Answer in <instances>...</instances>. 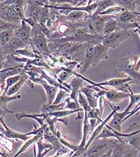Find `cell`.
Here are the masks:
<instances>
[{
    "mask_svg": "<svg viewBox=\"0 0 140 157\" xmlns=\"http://www.w3.org/2000/svg\"><path fill=\"white\" fill-rule=\"evenodd\" d=\"M66 105V102L64 101L59 105H49L47 103H43L41 108L40 112L41 113L43 114H49L63 110L65 109V106Z\"/></svg>",
    "mask_w": 140,
    "mask_h": 157,
    "instance_id": "obj_24",
    "label": "cell"
},
{
    "mask_svg": "<svg viewBox=\"0 0 140 157\" xmlns=\"http://www.w3.org/2000/svg\"><path fill=\"white\" fill-rule=\"evenodd\" d=\"M4 130H5V129H4V127H3V125H2L1 123H0V131H1V132L3 133Z\"/></svg>",
    "mask_w": 140,
    "mask_h": 157,
    "instance_id": "obj_49",
    "label": "cell"
},
{
    "mask_svg": "<svg viewBox=\"0 0 140 157\" xmlns=\"http://www.w3.org/2000/svg\"><path fill=\"white\" fill-rule=\"evenodd\" d=\"M102 88L105 91V95L110 103H119L123 100L129 97V94L120 91L116 89H108L104 86H95Z\"/></svg>",
    "mask_w": 140,
    "mask_h": 157,
    "instance_id": "obj_9",
    "label": "cell"
},
{
    "mask_svg": "<svg viewBox=\"0 0 140 157\" xmlns=\"http://www.w3.org/2000/svg\"><path fill=\"white\" fill-rule=\"evenodd\" d=\"M78 102L80 105V107H81V108L83 109L85 112H88L89 110H91L92 107L90 106L86 96L81 92H80L78 94Z\"/></svg>",
    "mask_w": 140,
    "mask_h": 157,
    "instance_id": "obj_35",
    "label": "cell"
},
{
    "mask_svg": "<svg viewBox=\"0 0 140 157\" xmlns=\"http://www.w3.org/2000/svg\"><path fill=\"white\" fill-rule=\"evenodd\" d=\"M138 157H140V147L138 149Z\"/></svg>",
    "mask_w": 140,
    "mask_h": 157,
    "instance_id": "obj_50",
    "label": "cell"
},
{
    "mask_svg": "<svg viewBox=\"0 0 140 157\" xmlns=\"http://www.w3.org/2000/svg\"><path fill=\"white\" fill-rule=\"evenodd\" d=\"M31 27L24 21H22L19 26L14 29V36L23 40L28 44H29L31 43Z\"/></svg>",
    "mask_w": 140,
    "mask_h": 157,
    "instance_id": "obj_10",
    "label": "cell"
},
{
    "mask_svg": "<svg viewBox=\"0 0 140 157\" xmlns=\"http://www.w3.org/2000/svg\"><path fill=\"white\" fill-rule=\"evenodd\" d=\"M84 80L83 78L75 76L70 82L69 85L71 88V93L70 95V98L74 101H78V94L81 88L83 86V83Z\"/></svg>",
    "mask_w": 140,
    "mask_h": 157,
    "instance_id": "obj_20",
    "label": "cell"
},
{
    "mask_svg": "<svg viewBox=\"0 0 140 157\" xmlns=\"http://www.w3.org/2000/svg\"><path fill=\"white\" fill-rule=\"evenodd\" d=\"M114 138H108L101 139V142L99 144H94L90 148H88L85 152L89 157H101L106 154L110 149H112L116 142L117 139Z\"/></svg>",
    "mask_w": 140,
    "mask_h": 157,
    "instance_id": "obj_4",
    "label": "cell"
},
{
    "mask_svg": "<svg viewBox=\"0 0 140 157\" xmlns=\"http://www.w3.org/2000/svg\"><path fill=\"white\" fill-rule=\"evenodd\" d=\"M133 82L132 80L130 78H114L104 81L103 82L101 83H95L93 82H92V86H110L112 87H114L115 89L117 88L119 86H120V85L128 83V82Z\"/></svg>",
    "mask_w": 140,
    "mask_h": 157,
    "instance_id": "obj_19",
    "label": "cell"
},
{
    "mask_svg": "<svg viewBox=\"0 0 140 157\" xmlns=\"http://www.w3.org/2000/svg\"><path fill=\"white\" fill-rule=\"evenodd\" d=\"M3 2H4V1H0V15L1 14V13H2V12L4 11V10H5L7 7H9V6H6L5 4H4Z\"/></svg>",
    "mask_w": 140,
    "mask_h": 157,
    "instance_id": "obj_46",
    "label": "cell"
},
{
    "mask_svg": "<svg viewBox=\"0 0 140 157\" xmlns=\"http://www.w3.org/2000/svg\"><path fill=\"white\" fill-rule=\"evenodd\" d=\"M16 28H11L0 33V47L5 46L14 36V29Z\"/></svg>",
    "mask_w": 140,
    "mask_h": 157,
    "instance_id": "obj_29",
    "label": "cell"
},
{
    "mask_svg": "<svg viewBox=\"0 0 140 157\" xmlns=\"http://www.w3.org/2000/svg\"><path fill=\"white\" fill-rule=\"evenodd\" d=\"M129 96L130 97V103L129 105H127V109H125V110H124L125 112H126L127 113L130 112V110L131 109L132 107L136 104L140 102V94H134V92L132 91L131 88H129Z\"/></svg>",
    "mask_w": 140,
    "mask_h": 157,
    "instance_id": "obj_34",
    "label": "cell"
},
{
    "mask_svg": "<svg viewBox=\"0 0 140 157\" xmlns=\"http://www.w3.org/2000/svg\"><path fill=\"white\" fill-rule=\"evenodd\" d=\"M125 11V10L118 6H114L109 7L106 10L101 13L100 15L101 16H114L117 14L122 13Z\"/></svg>",
    "mask_w": 140,
    "mask_h": 157,
    "instance_id": "obj_36",
    "label": "cell"
},
{
    "mask_svg": "<svg viewBox=\"0 0 140 157\" xmlns=\"http://www.w3.org/2000/svg\"><path fill=\"white\" fill-rule=\"evenodd\" d=\"M117 29V21L115 19V16H112L109 19H108L104 26L102 31V36H106L110 34Z\"/></svg>",
    "mask_w": 140,
    "mask_h": 157,
    "instance_id": "obj_27",
    "label": "cell"
},
{
    "mask_svg": "<svg viewBox=\"0 0 140 157\" xmlns=\"http://www.w3.org/2000/svg\"><path fill=\"white\" fill-rule=\"evenodd\" d=\"M21 78V75H16V76L6 78V85L4 92L6 93L10 88L13 86L14 85H15L20 80Z\"/></svg>",
    "mask_w": 140,
    "mask_h": 157,
    "instance_id": "obj_38",
    "label": "cell"
},
{
    "mask_svg": "<svg viewBox=\"0 0 140 157\" xmlns=\"http://www.w3.org/2000/svg\"><path fill=\"white\" fill-rule=\"evenodd\" d=\"M24 2H25L23 1H13L12 4L10 6L17 14V16L21 21L24 20L25 18L24 11Z\"/></svg>",
    "mask_w": 140,
    "mask_h": 157,
    "instance_id": "obj_32",
    "label": "cell"
},
{
    "mask_svg": "<svg viewBox=\"0 0 140 157\" xmlns=\"http://www.w3.org/2000/svg\"><path fill=\"white\" fill-rule=\"evenodd\" d=\"M47 127H48V124H44L40 128H37V129H36L34 131H31L30 132H28L26 134H27L28 136H29L31 134H34L35 136L38 137L40 139H42V138H43V136H44V131H45L46 128Z\"/></svg>",
    "mask_w": 140,
    "mask_h": 157,
    "instance_id": "obj_41",
    "label": "cell"
},
{
    "mask_svg": "<svg viewBox=\"0 0 140 157\" xmlns=\"http://www.w3.org/2000/svg\"><path fill=\"white\" fill-rule=\"evenodd\" d=\"M89 14L85 12L79 10H73L66 16H62V19L64 21L70 22L71 23H77L83 21Z\"/></svg>",
    "mask_w": 140,
    "mask_h": 157,
    "instance_id": "obj_23",
    "label": "cell"
},
{
    "mask_svg": "<svg viewBox=\"0 0 140 157\" xmlns=\"http://www.w3.org/2000/svg\"><path fill=\"white\" fill-rule=\"evenodd\" d=\"M0 122L5 129V130L3 132V134L6 138L14 139H21L24 142L27 141L28 140H29V139H30V137L27 135L26 133V134L20 133V132L14 131L11 128H10L9 127H8L7 125H6V124L5 123L4 121L3 120V117H0Z\"/></svg>",
    "mask_w": 140,
    "mask_h": 157,
    "instance_id": "obj_15",
    "label": "cell"
},
{
    "mask_svg": "<svg viewBox=\"0 0 140 157\" xmlns=\"http://www.w3.org/2000/svg\"><path fill=\"white\" fill-rule=\"evenodd\" d=\"M43 139L53 146L55 151H62L65 154L67 152L64 145L61 143L59 139L51 132L49 127L44 131Z\"/></svg>",
    "mask_w": 140,
    "mask_h": 157,
    "instance_id": "obj_11",
    "label": "cell"
},
{
    "mask_svg": "<svg viewBox=\"0 0 140 157\" xmlns=\"http://www.w3.org/2000/svg\"><path fill=\"white\" fill-rule=\"evenodd\" d=\"M26 2H28V4L24 11V15L25 18H28V17L34 18L37 21H38L39 23L40 17L43 13V9L44 7L38 6L34 4L32 2V1H26Z\"/></svg>",
    "mask_w": 140,
    "mask_h": 157,
    "instance_id": "obj_12",
    "label": "cell"
},
{
    "mask_svg": "<svg viewBox=\"0 0 140 157\" xmlns=\"http://www.w3.org/2000/svg\"><path fill=\"white\" fill-rule=\"evenodd\" d=\"M41 85L45 90V91H46V95H47V103L49 105L53 104L59 88L56 86H51L49 83H47V82L42 83Z\"/></svg>",
    "mask_w": 140,
    "mask_h": 157,
    "instance_id": "obj_25",
    "label": "cell"
},
{
    "mask_svg": "<svg viewBox=\"0 0 140 157\" xmlns=\"http://www.w3.org/2000/svg\"><path fill=\"white\" fill-rule=\"evenodd\" d=\"M137 63V58L131 55L122 58L117 64V70L127 75L135 83L140 82V73L135 68Z\"/></svg>",
    "mask_w": 140,
    "mask_h": 157,
    "instance_id": "obj_2",
    "label": "cell"
},
{
    "mask_svg": "<svg viewBox=\"0 0 140 157\" xmlns=\"http://www.w3.org/2000/svg\"><path fill=\"white\" fill-rule=\"evenodd\" d=\"M135 70L137 71H138V70L140 69V59L137 61V64H136V65L135 66Z\"/></svg>",
    "mask_w": 140,
    "mask_h": 157,
    "instance_id": "obj_47",
    "label": "cell"
},
{
    "mask_svg": "<svg viewBox=\"0 0 140 157\" xmlns=\"http://www.w3.org/2000/svg\"><path fill=\"white\" fill-rule=\"evenodd\" d=\"M19 26V25H15V24H10L8 22H6L0 19V33L6 29H9V28H17Z\"/></svg>",
    "mask_w": 140,
    "mask_h": 157,
    "instance_id": "obj_42",
    "label": "cell"
},
{
    "mask_svg": "<svg viewBox=\"0 0 140 157\" xmlns=\"http://www.w3.org/2000/svg\"><path fill=\"white\" fill-rule=\"evenodd\" d=\"M21 75V78H20V80L15 85H14L13 86L10 88L6 92V94L7 95L11 96L14 94L17 93L21 90L23 85L25 82L28 81V76L24 71H23Z\"/></svg>",
    "mask_w": 140,
    "mask_h": 157,
    "instance_id": "obj_26",
    "label": "cell"
},
{
    "mask_svg": "<svg viewBox=\"0 0 140 157\" xmlns=\"http://www.w3.org/2000/svg\"><path fill=\"white\" fill-rule=\"evenodd\" d=\"M129 146L125 142L117 140L112 147V157H123L127 152Z\"/></svg>",
    "mask_w": 140,
    "mask_h": 157,
    "instance_id": "obj_22",
    "label": "cell"
},
{
    "mask_svg": "<svg viewBox=\"0 0 140 157\" xmlns=\"http://www.w3.org/2000/svg\"><path fill=\"white\" fill-rule=\"evenodd\" d=\"M116 6H120L123 8L125 10L132 12H137L136 8L137 6L138 5V1H133V0H119V1H115Z\"/></svg>",
    "mask_w": 140,
    "mask_h": 157,
    "instance_id": "obj_28",
    "label": "cell"
},
{
    "mask_svg": "<svg viewBox=\"0 0 140 157\" xmlns=\"http://www.w3.org/2000/svg\"><path fill=\"white\" fill-rule=\"evenodd\" d=\"M131 112L128 113L125 111L122 112H117L113 115L112 120L107 125L115 131L122 132V124L123 122V120Z\"/></svg>",
    "mask_w": 140,
    "mask_h": 157,
    "instance_id": "obj_18",
    "label": "cell"
},
{
    "mask_svg": "<svg viewBox=\"0 0 140 157\" xmlns=\"http://www.w3.org/2000/svg\"><path fill=\"white\" fill-rule=\"evenodd\" d=\"M108 157H112V154H110V155L108 156Z\"/></svg>",
    "mask_w": 140,
    "mask_h": 157,
    "instance_id": "obj_51",
    "label": "cell"
},
{
    "mask_svg": "<svg viewBox=\"0 0 140 157\" xmlns=\"http://www.w3.org/2000/svg\"><path fill=\"white\" fill-rule=\"evenodd\" d=\"M108 103L109 105H110V107H111V108L113 110H112V112L110 113V115L107 117V118H106L104 121H102V123H101V124H100V125L95 129V130L92 132V136H91L90 138L89 139V141L88 142V143H86V146H85V148H84V149H83V153L89 148L90 145L93 142V140L96 138V137L101 132V131H102L104 127L105 126V125L107 124V122H108L109 120L113 117V115L115 114V113L117 112H118L119 110L120 109V107H119V106H115V107H114V106H113V105H112L111 103H110V102H108Z\"/></svg>",
    "mask_w": 140,
    "mask_h": 157,
    "instance_id": "obj_7",
    "label": "cell"
},
{
    "mask_svg": "<svg viewBox=\"0 0 140 157\" xmlns=\"http://www.w3.org/2000/svg\"><path fill=\"white\" fill-rule=\"evenodd\" d=\"M23 65L7 67L0 71V83H4L6 78L16 75H21L23 71Z\"/></svg>",
    "mask_w": 140,
    "mask_h": 157,
    "instance_id": "obj_16",
    "label": "cell"
},
{
    "mask_svg": "<svg viewBox=\"0 0 140 157\" xmlns=\"http://www.w3.org/2000/svg\"><path fill=\"white\" fill-rule=\"evenodd\" d=\"M65 101L66 102V105L64 107L65 109H70L71 110H78L81 109L80 105H79L78 101H71V99L70 97H68Z\"/></svg>",
    "mask_w": 140,
    "mask_h": 157,
    "instance_id": "obj_39",
    "label": "cell"
},
{
    "mask_svg": "<svg viewBox=\"0 0 140 157\" xmlns=\"http://www.w3.org/2000/svg\"><path fill=\"white\" fill-rule=\"evenodd\" d=\"M100 113L101 117L103 115V112L105 107V98L104 96H101L100 97Z\"/></svg>",
    "mask_w": 140,
    "mask_h": 157,
    "instance_id": "obj_44",
    "label": "cell"
},
{
    "mask_svg": "<svg viewBox=\"0 0 140 157\" xmlns=\"http://www.w3.org/2000/svg\"><path fill=\"white\" fill-rule=\"evenodd\" d=\"M30 44L36 52L45 55L51 54V51L49 47L47 37L41 31L31 33Z\"/></svg>",
    "mask_w": 140,
    "mask_h": 157,
    "instance_id": "obj_5",
    "label": "cell"
},
{
    "mask_svg": "<svg viewBox=\"0 0 140 157\" xmlns=\"http://www.w3.org/2000/svg\"><path fill=\"white\" fill-rule=\"evenodd\" d=\"M70 95V93H69L65 90H63L60 89V90L58 93L53 104V105H59V104L64 102L68 97H69Z\"/></svg>",
    "mask_w": 140,
    "mask_h": 157,
    "instance_id": "obj_37",
    "label": "cell"
},
{
    "mask_svg": "<svg viewBox=\"0 0 140 157\" xmlns=\"http://www.w3.org/2000/svg\"><path fill=\"white\" fill-rule=\"evenodd\" d=\"M138 150L135 147H129L127 152L123 157H138Z\"/></svg>",
    "mask_w": 140,
    "mask_h": 157,
    "instance_id": "obj_43",
    "label": "cell"
},
{
    "mask_svg": "<svg viewBox=\"0 0 140 157\" xmlns=\"http://www.w3.org/2000/svg\"><path fill=\"white\" fill-rule=\"evenodd\" d=\"M117 21V28L127 30L131 28H138L140 26V13L125 10L114 15Z\"/></svg>",
    "mask_w": 140,
    "mask_h": 157,
    "instance_id": "obj_1",
    "label": "cell"
},
{
    "mask_svg": "<svg viewBox=\"0 0 140 157\" xmlns=\"http://www.w3.org/2000/svg\"><path fill=\"white\" fill-rule=\"evenodd\" d=\"M21 98V95L17 94L14 96H9L6 94L5 92H3L2 95H0V110H4L7 112V113H13V111H11L8 109L7 107V104L13 100H20Z\"/></svg>",
    "mask_w": 140,
    "mask_h": 157,
    "instance_id": "obj_21",
    "label": "cell"
},
{
    "mask_svg": "<svg viewBox=\"0 0 140 157\" xmlns=\"http://www.w3.org/2000/svg\"><path fill=\"white\" fill-rule=\"evenodd\" d=\"M4 59V53L2 51V48L0 47V71L1 70L3 66Z\"/></svg>",
    "mask_w": 140,
    "mask_h": 157,
    "instance_id": "obj_45",
    "label": "cell"
},
{
    "mask_svg": "<svg viewBox=\"0 0 140 157\" xmlns=\"http://www.w3.org/2000/svg\"><path fill=\"white\" fill-rule=\"evenodd\" d=\"M29 44L26 43L23 40L14 36L10 41L3 48H1L4 53L5 52L12 53L19 49H24L28 46Z\"/></svg>",
    "mask_w": 140,
    "mask_h": 157,
    "instance_id": "obj_13",
    "label": "cell"
},
{
    "mask_svg": "<svg viewBox=\"0 0 140 157\" xmlns=\"http://www.w3.org/2000/svg\"><path fill=\"white\" fill-rule=\"evenodd\" d=\"M108 48L104 46L101 43L93 46V55L91 61V66H96L103 59L107 60L108 59Z\"/></svg>",
    "mask_w": 140,
    "mask_h": 157,
    "instance_id": "obj_8",
    "label": "cell"
},
{
    "mask_svg": "<svg viewBox=\"0 0 140 157\" xmlns=\"http://www.w3.org/2000/svg\"><path fill=\"white\" fill-rule=\"evenodd\" d=\"M7 113V112H6L4 110H0V117H3L4 115H5Z\"/></svg>",
    "mask_w": 140,
    "mask_h": 157,
    "instance_id": "obj_48",
    "label": "cell"
},
{
    "mask_svg": "<svg viewBox=\"0 0 140 157\" xmlns=\"http://www.w3.org/2000/svg\"><path fill=\"white\" fill-rule=\"evenodd\" d=\"M137 29H139V30H140V26H139V27H138V28H137Z\"/></svg>",
    "mask_w": 140,
    "mask_h": 157,
    "instance_id": "obj_52",
    "label": "cell"
},
{
    "mask_svg": "<svg viewBox=\"0 0 140 157\" xmlns=\"http://www.w3.org/2000/svg\"><path fill=\"white\" fill-rule=\"evenodd\" d=\"M116 6L115 1H109V0H106V1H99L98 6L92 15L93 16H96V15H100L101 13L106 10L107 9H108L110 7ZM91 15V16H92Z\"/></svg>",
    "mask_w": 140,
    "mask_h": 157,
    "instance_id": "obj_31",
    "label": "cell"
},
{
    "mask_svg": "<svg viewBox=\"0 0 140 157\" xmlns=\"http://www.w3.org/2000/svg\"><path fill=\"white\" fill-rule=\"evenodd\" d=\"M86 97L90 106L92 108H96L97 100L101 96H105V91L98 87L87 86H82L80 90Z\"/></svg>",
    "mask_w": 140,
    "mask_h": 157,
    "instance_id": "obj_6",
    "label": "cell"
},
{
    "mask_svg": "<svg viewBox=\"0 0 140 157\" xmlns=\"http://www.w3.org/2000/svg\"><path fill=\"white\" fill-rule=\"evenodd\" d=\"M131 36L127 30L117 28L115 32L102 36L101 44L105 47L115 49L117 48L123 41L127 39Z\"/></svg>",
    "mask_w": 140,
    "mask_h": 157,
    "instance_id": "obj_3",
    "label": "cell"
},
{
    "mask_svg": "<svg viewBox=\"0 0 140 157\" xmlns=\"http://www.w3.org/2000/svg\"><path fill=\"white\" fill-rule=\"evenodd\" d=\"M15 117L18 121H21V119L23 118H32L34 119H36L38 122V123L40 124L41 127L44 124V121L45 119L44 118V114L43 113L31 114V113H26L25 112H21V113H17L15 115Z\"/></svg>",
    "mask_w": 140,
    "mask_h": 157,
    "instance_id": "obj_30",
    "label": "cell"
},
{
    "mask_svg": "<svg viewBox=\"0 0 140 157\" xmlns=\"http://www.w3.org/2000/svg\"><path fill=\"white\" fill-rule=\"evenodd\" d=\"M0 157H2V156H0Z\"/></svg>",
    "mask_w": 140,
    "mask_h": 157,
    "instance_id": "obj_53",
    "label": "cell"
},
{
    "mask_svg": "<svg viewBox=\"0 0 140 157\" xmlns=\"http://www.w3.org/2000/svg\"><path fill=\"white\" fill-rule=\"evenodd\" d=\"M0 19L6 22L15 25H20L22 21L10 6L7 7L1 13L0 15Z\"/></svg>",
    "mask_w": 140,
    "mask_h": 157,
    "instance_id": "obj_17",
    "label": "cell"
},
{
    "mask_svg": "<svg viewBox=\"0 0 140 157\" xmlns=\"http://www.w3.org/2000/svg\"><path fill=\"white\" fill-rule=\"evenodd\" d=\"M112 16H90L89 18L93 28L96 35H102L104 26L106 21L109 19Z\"/></svg>",
    "mask_w": 140,
    "mask_h": 157,
    "instance_id": "obj_14",
    "label": "cell"
},
{
    "mask_svg": "<svg viewBox=\"0 0 140 157\" xmlns=\"http://www.w3.org/2000/svg\"><path fill=\"white\" fill-rule=\"evenodd\" d=\"M15 52L17 54L21 55L22 56H25L27 57H30V58H36L38 56V55L36 52L35 51H31L28 48V47H26L24 49H19L17 51H16Z\"/></svg>",
    "mask_w": 140,
    "mask_h": 157,
    "instance_id": "obj_40",
    "label": "cell"
},
{
    "mask_svg": "<svg viewBox=\"0 0 140 157\" xmlns=\"http://www.w3.org/2000/svg\"><path fill=\"white\" fill-rule=\"evenodd\" d=\"M39 139H40V138L36 136H34L32 138H31L30 139L26 141L24 144L21 147L20 150L16 153V154L13 157H18L20 154L25 152L27 150H28L33 144H35V143H36Z\"/></svg>",
    "mask_w": 140,
    "mask_h": 157,
    "instance_id": "obj_33",
    "label": "cell"
}]
</instances>
